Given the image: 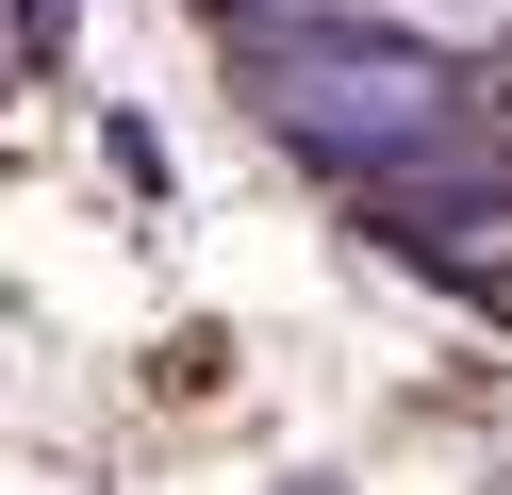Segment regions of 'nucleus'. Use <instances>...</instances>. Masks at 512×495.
I'll return each mask as SVG.
<instances>
[{
	"instance_id": "1",
	"label": "nucleus",
	"mask_w": 512,
	"mask_h": 495,
	"mask_svg": "<svg viewBox=\"0 0 512 495\" xmlns=\"http://www.w3.org/2000/svg\"><path fill=\"white\" fill-rule=\"evenodd\" d=\"M248 83H265V116L298 132L314 165H347V182H380V165H430V149H463V99H446L413 50H380V33L248 17Z\"/></svg>"
}]
</instances>
